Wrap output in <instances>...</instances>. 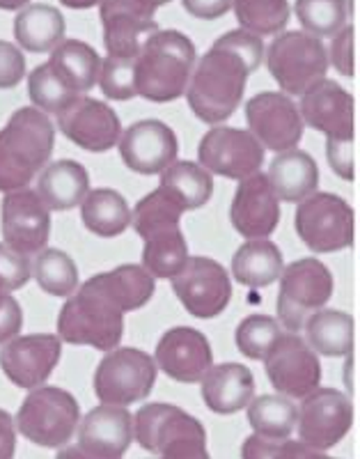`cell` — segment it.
<instances>
[{"label":"cell","mask_w":360,"mask_h":459,"mask_svg":"<svg viewBox=\"0 0 360 459\" xmlns=\"http://www.w3.org/2000/svg\"><path fill=\"white\" fill-rule=\"evenodd\" d=\"M264 60L261 37L248 30L225 32L200 57L188 79L186 100L207 125H219L235 115L245 92V81Z\"/></svg>","instance_id":"cell-1"},{"label":"cell","mask_w":360,"mask_h":459,"mask_svg":"<svg viewBox=\"0 0 360 459\" xmlns=\"http://www.w3.org/2000/svg\"><path fill=\"white\" fill-rule=\"evenodd\" d=\"M124 306L116 297L104 273L79 285L58 317V338L69 344H88L113 351L124 333Z\"/></svg>","instance_id":"cell-2"},{"label":"cell","mask_w":360,"mask_h":459,"mask_svg":"<svg viewBox=\"0 0 360 459\" xmlns=\"http://www.w3.org/2000/svg\"><path fill=\"white\" fill-rule=\"evenodd\" d=\"M56 143V126L35 106L19 108L0 129V191L28 188L47 166Z\"/></svg>","instance_id":"cell-3"},{"label":"cell","mask_w":360,"mask_h":459,"mask_svg":"<svg viewBox=\"0 0 360 459\" xmlns=\"http://www.w3.org/2000/svg\"><path fill=\"white\" fill-rule=\"evenodd\" d=\"M184 209L161 188L151 191L131 212V223L142 241V269L151 278H173L188 260V244L182 228Z\"/></svg>","instance_id":"cell-4"},{"label":"cell","mask_w":360,"mask_h":459,"mask_svg":"<svg viewBox=\"0 0 360 459\" xmlns=\"http://www.w3.org/2000/svg\"><path fill=\"white\" fill-rule=\"evenodd\" d=\"M195 67V47L184 32L157 30L136 57V88L154 104H167L186 94Z\"/></svg>","instance_id":"cell-5"},{"label":"cell","mask_w":360,"mask_h":459,"mask_svg":"<svg viewBox=\"0 0 360 459\" xmlns=\"http://www.w3.org/2000/svg\"><path fill=\"white\" fill-rule=\"evenodd\" d=\"M133 438L161 459H211L202 423L175 404H145L133 416Z\"/></svg>","instance_id":"cell-6"},{"label":"cell","mask_w":360,"mask_h":459,"mask_svg":"<svg viewBox=\"0 0 360 459\" xmlns=\"http://www.w3.org/2000/svg\"><path fill=\"white\" fill-rule=\"evenodd\" d=\"M81 423V407L72 393L58 386L32 388L16 413L14 428L30 444L60 448L69 444Z\"/></svg>","instance_id":"cell-7"},{"label":"cell","mask_w":360,"mask_h":459,"mask_svg":"<svg viewBox=\"0 0 360 459\" xmlns=\"http://www.w3.org/2000/svg\"><path fill=\"white\" fill-rule=\"evenodd\" d=\"M333 297V273L329 266L314 257H303L285 266L280 273L278 292V322L289 333H298L317 310H321Z\"/></svg>","instance_id":"cell-8"},{"label":"cell","mask_w":360,"mask_h":459,"mask_svg":"<svg viewBox=\"0 0 360 459\" xmlns=\"http://www.w3.org/2000/svg\"><path fill=\"white\" fill-rule=\"evenodd\" d=\"M267 67L287 94H303L326 79L329 56L321 39L305 30H287L269 44Z\"/></svg>","instance_id":"cell-9"},{"label":"cell","mask_w":360,"mask_h":459,"mask_svg":"<svg viewBox=\"0 0 360 459\" xmlns=\"http://www.w3.org/2000/svg\"><path fill=\"white\" fill-rule=\"evenodd\" d=\"M154 384L157 363L150 354L133 347L108 351L94 372V395L110 407H129L145 400Z\"/></svg>","instance_id":"cell-10"},{"label":"cell","mask_w":360,"mask_h":459,"mask_svg":"<svg viewBox=\"0 0 360 459\" xmlns=\"http://www.w3.org/2000/svg\"><path fill=\"white\" fill-rule=\"evenodd\" d=\"M301 241L314 253H338L354 244L356 219L347 200L333 194H313L301 200L294 216Z\"/></svg>","instance_id":"cell-11"},{"label":"cell","mask_w":360,"mask_h":459,"mask_svg":"<svg viewBox=\"0 0 360 459\" xmlns=\"http://www.w3.org/2000/svg\"><path fill=\"white\" fill-rule=\"evenodd\" d=\"M296 425L301 444L324 453L349 434L354 425V404L335 388H317L303 397Z\"/></svg>","instance_id":"cell-12"},{"label":"cell","mask_w":360,"mask_h":459,"mask_svg":"<svg viewBox=\"0 0 360 459\" xmlns=\"http://www.w3.org/2000/svg\"><path fill=\"white\" fill-rule=\"evenodd\" d=\"M198 159L200 166L211 175L241 182L260 172L264 163V147L251 131L216 126L200 141Z\"/></svg>","instance_id":"cell-13"},{"label":"cell","mask_w":360,"mask_h":459,"mask_svg":"<svg viewBox=\"0 0 360 459\" xmlns=\"http://www.w3.org/2000/svg\"><path fill=\"white\" fill-rule=\"evenodd\" d=\"M173 290L188 315L198 319L219 317L232 299L230 276L211 257H188L173 276Z\"/></svg>","instance_id":"cell-14"},{"label":"cell","mask_w":360,"mask_h":459,"mask_svg":"<svg viewBox=\"0 0 360 459\" xmlns=\"http://www.w3.org/2000/svg\"><path fill=\"white\" fill-rule=\"evenodd\" d=\"M264 368L271 386L285 397L303 400L317 391L321 381V363L313 347L298 333L280 335L264 356Z\"/></svg>","instance_id":"cell-15"},{"label":"cell","mask_w":360,"mask_h":459,"mask_svg":"<svg viewBox=\"0 0 360 459\" xmlns=\"http://www.w3.org/2000/svg\"><path fill=\"white\" fill-rule=\"evenodd\" d=\"M245 120L260 145L276 154L296 150L305 129L298 106L289 100V94L282 92L255 94L245 104Z\"/></svg>","instance_id":"cell-16"},{"label":"cell","mask_w":360,"mask_h":459,"mask_svg":"<svg viewBox=\"0 0 360 459\" xmlns=\"http://www.w3.org/2000/svg\"><path fill=\"white\" fill-rule=\"evenodd\" d=\"M3 239L12 251L32 255L47 248L51 235V209L30 188L10 191L0 204Z\"/></svg>","instance_id":"cell-17"},{"label":"cell","mask_w":360,"mask_h":459,"mask_svg":"<svg viewBox=\"0 0 360 459\" xmlns=\"http://www.w3.org/2000/svg\"><path fill=\"white\" fill-rule=\"evenodd\" d=\"M63 354V340L51 333L16 335L0 350V368L19 388H39L51 377Z\"/></svg>","instance_id":"cell-18"},{"label":"cell","mask_w":360,"mask_h":459,"mask_svg":"<svg viewBox=\"0 0 360 459\" xmlns=\"http://www.w3.org/2000/svg\"><path fill=\"white\" fill-rule=\"evenodd\" d=\"M303 125L326 134L329 143H356L354 97L335 81H319L301 94Z\"/></svg>","instance_id":"cell-19"},{"label":"cell","mask_w":360,"mask_h":459,"mask_svg":"<svg viewBox=\"0 0 360 459\" xmlns=\"http://www.w3.org/2000/svg\"><path fill=\"white\" fill-rule=\"evenodd\" d=\"M99 14L110 57H138L147 37L159 30L154 10L142 0H101Z\"/></svg>","instance_id":"cell-20"},{"label":"cell","mask_w":360,"mask_h":459,"mask_svg":"<svg viewBox=\"0 0 360 459\" xmlns=\"http://www.w3.org/2000/svg\"><path fill=\"white\" fill-rule=\"evenodd\" d=\"M120 157L138 175H161L177 159V136L161 120H141L131 125L117 141Z\"/></svg>","instance_id":"cell-21"},{"label":"cell","mask_w":360,"mask_h":459,"mask_svg":"<svg viewBox=\"0 0 360 459\" xmlns=\"http://www.w3.org/2000/svg\"><path fill=\"white\" fill-rule=\"evenodd\" d=\"M154 363L179 384H198L214 366V351L207 335L191 326H177L163 333Z\"/></svg>","instance_id":"cell-22"},{"label":"cell","mask_w":360,"mask_h":459,"mask_svg":"<svg viewBox=\"0 0 360 459\" xmlns=\"http://www.w3.org/2000/svg\"><path fill=\"white\" fill-rule=\"evenodd\" d=\"M230 221L245 239H267L280 223V200L273 194L267 175L255 172L241 179L230 207Z\"/></svg>","instance_id":"cell-23"},{"label":"cell","mask_w":360,"mask_h":459,"mask_svg":"<svg viewBox=\"0 0 360 459\" xmlns=\"http://www.w3.org/2000/svg\"><path fill=\"white\" fill-rule=\"evenodd\" d=\"M58 126L73 145L88 152H108L122 136L120 117L108 104L81 97L58 115Z\"/></svg>","instance_id":"cell-24"},{"label":"cell","mask_w":360,"mask_h":459,"mask_svg":"<svg viewBox=\"0 0 360 459\" xmlns=\"http://www.w3.org/2000/svg\"><path fill=\"white\" fill-rule=\"evenodd\" d=\"M79 448L94 459H122L133 441V418L124 407L92 409L79 423Z\"/></svg>","instance_id":"cell-25"},{"label":"cell","mask_w":360,"mask_h":459,"mask_svg":"<svg viewBox=\"0 0 360 459\" xmlns=\"http://www.w3.org/2000/svg\"><path fill=\"white\" fill-rule=\"evenodd\" d=\"M204 404L220 416H232L248 407L255 395V377L241 363L211 366L200 379Z\"/></svg>","instance_id":"cell-26"},{"label":"cell","mask_w":360,"mask_h":459,"mask_svg":"<svg viewBox=\"0 0 360 459\" xmlns=\"http://www.w3.org/2000/svg\"><path fill=\"white\" fill-rule=\"evenodd\" d=\"M269 184L278 200L285 203H301L308 195L317 194L319 168L308 152L289 150L280 152L269 168Z\"/></svg>","instance_id":"cell-27"},{"label":"cell","mask_w":360,"mask_h":459,"mask_svg":"<svg viewBox=\"0 0 360 459\" xmlns=\"http://www.w3.org/2000/svg\"><path fill=\"white\" fill-rule=\"evenodd\" d=\"M90 191L88 170L79 161H56L39 175L35 194L51 212H67L83 203Z\"/></svg>","instance_id":"cell-28"},{"label":"cell","mask_w":360,"mask_h":459,"mask_svg":"<svg viewBox=\"0 0 360 459\" xmlns=\"http://www.w3.org/2000/svg\"><path fill=\"white\" fill-rule=\"evenodd\" d=\"M285 260L276 244L267 239H251L241 246L232 257V276L245 287L260 290L280 278Z\"/></svg>","instance_id":"cell-29"},{"label":"cell","mask_w":360,"mask_h":459,"mask_svg":"<svg viewBox=\"0 0 360 459\" xmlns=\"http://www.w3.org/2000/svg\"><path fill=\"white\" fill-rule=\"evenodd\" d=\"M19 47L30 53L53 51L64 39V16L51 5H28L14 19Z\"/></svg>","instance_id":"cell-30"},{"label":"cell","mask_w":360,"mask_h":459,"mask_svg":"<svg viewBox=\"0 0 360 459\" xmlns=\"http://www.w3.org/2000/svg\"><path fill=\"white\" fill-rule=\"evenodd\" d=\"M303 329H305V342L313 347L314 354L339 359L354 351V317L342 310H317Z\"/></svg>","instance_id":"cell-31"},{"label":"cell","mask_w":360,"mask_h":459,"mask_svg":"<svg viewBox=\"0 0 360 459\" xmlns=\"http://www.w3.org/2000/svg\"><path fill=\"white\" fill-rule=\"evenodd\" d=\"M159 188L170 195L184 212H193L211 200L214 178L200 163L175 161L161 172V186Z\"/></svg>","instance_id":"cell-32"},{"label":"cell","mask_w":360,"mask_h":459,"mask_svg":"<svg viewBox=\"0 0 360 459\" xmlns=\"http://www.w3.org/2000/svg\"><path fill=\"white\" fill-rule=\"evenodd\" d=\"M56 74L79 94L90 92L94 83H99L101 57L90 44L79 39H63L53 48V56L48 60Z\"/></svg>","instance_id":"cell-33"},{"label":"cell","mask_w":360,"mask_h":459,"mask_svg":"<svg viewBox=\"0 0 360 459\" xmlns=\"http://www.w3.org/2000/svg\"><path fill=\"white\" fill-rule=\"evenodd\" d=\"M81 219L94 235L117 237L131 225V209L113 188H94L81 203Z\"/></svg>","instance_id":"cell-34"},{"label":"cell","mask_w":360,"mask_h":459,"mask_svg":"<svg viewBox=\"0 0 360 459\" xmlns=\"http://www.w3.org/2000/svg\"><path fill=\"white\" fill-rule=\"evenodd\" d=\"M248 404H251L248 407V423L260 437L285 441L296 429L298 409L289 397L260 395Z\"/></svg>","instance_id":"cell-35"},{"label":"cell","mask_w":360,"mask_h":459,"mask_svg":"<svg viewBox=\"0 0 360 459\" xmlns=\"http://www.w3.org/2000/svg\"><path fill=\"white\" fill-rule=\"evenodd\" d=\"M37 285L53 297H72L79 290V269L67 253L58 248H44L37 253L35 262L30 264Z\"/></svg>","instance_id":"cell-36"},{"label":"cell","mask_w":360,"mask_h":459,"mask_svg":"<svg viewBox=\"0 0 360 459\" xmlns=\"http://www.w3.org/2000/svg\"><path fill=\"white\" fill-rule=\"evenodd\" d=\"M232 10L241 30L257 37L276 35L289 22L287 0H232Z\"/></svg>","instance_id":"cell-37"},{"label":"cell","mask_w":360,"mask_h":459,"mask_svg":"<svg viewBox=\"0 0 360 459\" xmlns=\"http://www.w3.org/2000/svg\"><path fill=\"white\" fill-rule=\"evenodd\" d=\"M28 94H30V101L35 104V108L53 115H60L73 101L81 100V94L69 88L48 63L39 65L30 72V76H28Z\"/></svg>","instance_id":"cell-38"},{"label":"cell","mask_w":360,"mask_h":459,"mask_svg":"<svg viewBox=\"0 0 360 459\" xmlns=\"http://www.w3.org/2000/svg\"><path fill=\"white\" fill-rule=\"evenodd\" d=\"M347 3L349 0H296L294 10L305 32L314 37H333L347 23Z\"/></svg>","instance_id":"cell-39"},{"label":"cell","mask_w":360,"mask_h":459,"mask_svg":"<svg viewBox=\"0 0 360 459\" xmlns=\"http://www.w3.org/2000/svg\"><path fill=\"white\" fill-rule=\"evenodd\" d=\"M282 335L280 324L269 315H251L236 326V350L253 360H264Z\"/></svg>","instance_id":"cell-40"},{"label":"cell","mask_w":360,"mask_h":459,"mask_svg":"<svg viewBox=\"0 0 360 459\" xmlns=\"http://www.w3.org/2000/svg\"><path fill=\"white\" fill-rule=\"evenodd\" d=\"M99 88L113 101H129L138 97L136 57L106 56V60H101Z\"/></svg>","instance_id":"cell-41"},{"label":"cell","mask_w":360,"mask_h":459,"mask_svg":"<svg viewBox=\"0 0 360 459\" xmlns=\"http://www.w3.org/2000/svg\"><path fill=\"white\" fill-rule=\"evenodd\" d=\"M30 262L28 255L12 251L7 244H0V290L16 292L30 281Z\"/></svg>","instance_id":"cell-42"},{"label":"cell","mask_w":360,"mask_h":459,"mask_svg":"<svg viewBox=\"0 0 360 459\" xmlns=\"http://www.w3.org/2000/svg\"><path fill=\"white\" fill-rule=\"evenodd\" d=\"M354 44H356V28L345 26L338 35H333V44L326 51L329 65H333L342 76H356L354 65Z\"/></svg>","instance_id":"cell-43"},{"label":"cell","mask_w":360,"mask_h":459,"mask_svg":"<svg viewBox=\"0 0 360 459\" xmlns=\"http://www.w3.org/2000/svg\"><path fill=\"white\" fill-rule=\"evenodd\" d=\"M26 76V57L21 48L0 42V90H12Z\"/></svg>","instance_id":"cell-44"},{"label":"cell","mask_w":360,"mask_h":459,"mask_svg":"<svg viewBox=\"0 0 360 459\" xmlns=\"http://www.w3.org/2000/svg\"><path fill=\"white\" fill-rule=\"evenodd\" d=\"M23 326V310L10 292L0 290V344L10 342Z\"/></svg>","instance_id":"cell-45"},{"label":"cell","mask_w":360,"mask_h":459,"mask_svg":"<svg viewBox=\"0 0 360 459\" xmlns=\"http://www.w3.org/2000/svg\"><path fill=\"white\" fill-rule=\"evenodd\" d=\"M329 163L347 182L356 179V143H326Z\"/></svg>","instance_id":"cell-46"},{"label":"cell","mask_w":360,"mask_h":459,"mask_svg":"<svg viewBox=\"0 0 360 459\" xmlns=\"http://www.w3.org/2000/svg\"><path fill=\"white\" fill-rule=\"evenodd\" d=\"M280 446L282 441H278V438L253 434L241 446V459H276L280 453Z\"/></svg>","instance_id":"cell-47"},{"label":"cell","mask_w":360,"mask_h":459,"mask_svg":"<svg viewBox=\"0 0 360 459\" xmlns=\"http://www.w3.org/2000/svg\"><path fill=\"white\" fill-rule=\"evenodd\" d=\"M182 5L195 19L211 22V19L227 14V10L232 7V0H182Z\"/></svg>","instance_id":"cell-48"},{"label":"cell","mask_w":360,"mask_h":459,"mask_svg":"<svg viewBox=\"0 0 360 459\" xmlns=\"http://www.w3.org/2000/svg\"><path fill=\"white\" fill-rule=\"evenodd\" d=\"M16 450V428L7 411L0 409V459H12Z\"/></svg>","instance_id":"cell-49"},{"label":"cell","mask_w":360,"mask_h":459,"mask_svg":"<svg viewBox=\"0 0 360 459\" xmlns=\"http://www.w3.org/2000/svg\"><path fill=\"white\" fill-rule=\"evenodd\" d=\"M276 459H333V457H329L326 453H319V450L308 448V446H303L301 441H289V438H285Z\"/></svg>","instance_id":"cell-50"},{"label":"cell","mask_w":360,"mask_h":459,"mask_svg":"<svg viewBox=\"0 0 360 459\" xmlns=\"http://www.w3.org/2000/svg\"><path fill=\"white\" fill-rule=\"evenodd\" d=\"M56 459H94L92 455H88L85 450H81L79 446H69V448H63Z\"/></svg>","instance_id":"cell-51"},{"label":"cell","mask_w":360,"mask_h":459,"mask_svg":"<svg viewBox=\"0 0 360 459\" xmlns=\"http://www.w3.org/2000/svg\"><path fill=\"white\" fill-rule=\"evenodd\" d=\"M64 7H72V10H90L94 7L99 0H60Z\"/></svg>","instance_id":"cell-52"},{"label":"cell","mask_w":360,"mask_h":459,"mask_svg":"<svg viewBox=\"0 0 360 459\" xmlns=\"http://www.w3.org/2000/svg\"><path fill=\"white\" fill-rule=\"evenodd\" d=\"M28 0H0V10H23Z\"/></svg>","instance_id":"cell-53"},{"label":"cell","mask_w":360,"mask_h":459,"mask_svg":"<svg viewBox=\"0 0 360 459\" xmlns=\"http://www.w3.org/2000/svg\"><path fill=\"white\" fill-rule=\"evenodd\" d=\"M142 3H145L147 7H151V10L157 12L159 7H163V5H167V3H173V0H142Z\"/></svg>","instance_id":"cell-54"}]
</instances>
